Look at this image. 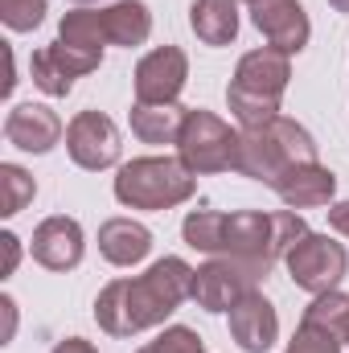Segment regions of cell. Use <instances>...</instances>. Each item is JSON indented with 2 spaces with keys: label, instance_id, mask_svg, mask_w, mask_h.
<instances>
[{
  "label": "cell",
  "instance_id": "cell-1",
  "mask_svg": "<svg viewBox=\"0 0 349 353\" xmlns=\"http://www.w3.org/2000/svg\"><path fill=\"white\" fill-rule=\"evenodd\" d=\"M181 234L193 251L206 255H230L243 263L259 267L263 275L279 263L304 234L308 222L296 210H275V214H259V210H189L181 222Z\"/></svg>",
  "mask_w": 349,
  "mask_h": 353
},
{
  "label": "cell",
  "instance_id": "cell-2",
  "mask_svg": "<svg viewBox=\"0 0 349 353\" xmlns=\"http://www.w3.org/2000/svg\"><path fill=\"white\" fill-rule=\"evenodd\" d=\"M185 300H193V267L177 255H165L144 275L111 279L94 300V321L111 337H136L165 325Z\"/></svg>",
  "mask_w": 349,
  "mask_h": 353
},
{
  "label": "cell",
  "instance_id": "cell-3",
  "mask_svg": "<svg viewBox=\"0 0 349 353\" xmlns=\"http://www.w3.org/2000/svg\"><path fill=\"white\" fill-rule=\"evenodd\" d=\"M288 79H292L288 54H279V50H271V46L243 54L239 66H235V79H230V87H226L230 115H235L243 128L271 123V119L279 115Z\"/></svg>",
  "mask_w": 349,
  "mask_h": 353
},
{
  "label": "cell",
  "instance_id": "cell-4",
  "mask_svg": "<svg viewBox=\"0 0 349 353\" xmlns=\"http://www.w3.org/2000/svg\"><path fill=\"white\" fill-rule=\"evenodd\" d=\"M317 161V140L288 115H275L271 123L259 128H243V148H239V169L235 173L275 185L279 176L296 165H312Z\"/></svg>",
  "mask_w": 349,
  "mask_h": 353
},
{
  "label": "cell",
  "instance_id": "cell-5",
  "mask_svg": "<svg viewBox=\"0 0 349 353\" xmlns=\"http://www.w3.org/2000/svg\"><path fill=\"white\" fill-rule=\"evenodd\" d=\"M197 189V173L181 157H140L115 176V201L132 210H173Z\"/></svg>",
  "mask_w": 349,
  "mask_h": 353
},
{
  "label": "cell",
  "instance_id": "cell-6",
  "mask_svg": "<svg viewBox=\"0 0 349 353\" xmlns=\"http://www.w3.org/2000/svg\"><path fill=\"white\" fill-rule=\"evenodd\" d=\"M239 148H243V132H235L226 119H218L214 111H185V123L177 132V157L193 169V173H226L239 169Z\"/></svg>",
  "mask_w": 349,
  "mask_h": 353
},
{
  "label": "cell",
  "instance_id": "cell-7",
  "mask_svg": "<svg viewBox=\"0 0 349 353\" xmlns=\"http://www.w3.org/2000/svg\"><path fill=\"white\" fill-rule=\"evenodd\" d=\"M283 263H288V275H292V283L296 288H304V292H312V296H325V292H337V283L346 279L349 271V255L341 243H333L329 234H304L288 255H283Z\"/></svg>",
  "mask_w": 349,
  "mask_h": 353
},
{
  "label": "cell",
  "instance_id": "cell-8",
  "mask_svg": "<svg viewBox=\"0 0 349 353\" xmlns=\"http://www.w3.org/2000/svg\"><path fill=\"white\" fill-rule=\"evenodd\" d=\"M259 279H267L259 267L230 259V255H214L206 267L193 271V300L206 312H230L247 292L259 288Z\"/></svg>",
  "mask_w": 349,
  "mask_h": 353
},
{
  "label": "cell",
  "instance_id": "cell-9",
  "mask_svg": "<svg viewBox=\"0 0 349 353\" xmlns=\"http://www.w3.org/2000/svg\"><path fill=\"white\" fill-rule=\"evenodd\" d=\"M66 152L79 169L99 173V169H111L123 152L119 144V128L103 115V111H79L66 128Z\"/></svg>",
  "mask_w": 349,
  "mask_h": 353
},
{
  "label": "cell",
  "instance_id": "cell-10",
  "mask_svg": "<svg viewBox=\"0 0 349 353\" xmlns=\"http://www.w3.org/2000/svg\"><path fill=\"white\" fill-rule=\"evenodd\" d=\"M251 21L267 37V46L279 50V54H288V58L300 54L308 46V33H312L308 12H304L300 0H255L251 4Z\"/></svg>",
  "mask_w": 349,
  "mask_h": 353
},
{
  "label": "cell",
  "instance_id": "cell-11",
  "mask_svg": "<svg viewBox=\"0 0 349 353\" xmlns=\"http://www.w3.org/2000/svg\"><path fill=\"white\" fill-rule=\"evenodd\" d=\"M189 79V58L177 46H161L136 66V103H177Z\"/></svg>",
  "mask_w": 349,
  "mask_h": 353
},
{
  "label": "cell",
  "instance_id": "cell-12",
  "mask_svg": "<svg viewBox=\"0 0 349 353\" xmlns=\"http://www.w3.org/2000/svg\"><path fill=\"white\" fill-rule=\"evenodd\" d=\"M83 226L74 222V218H66V214H54V218H46L37 230H33V259L41 267H50V271H74V267L83 263Z\"/></svg>",
  "mask_w": 349,
  "mask_h": 353
},
{
  "label": "cell",
  "instance_id": "cell-13",
  "mask_svg": "<svg viewBox=\"0 0 349 353\" xmlns=\"http://www.w3.org/2000/svg\"><path fill=\"white\" fill-rule=\"evenodd\" d=\"M4 140L21 152H50L62 140V119L46 103H17L4 119Z\"/></svg>",
  "mask_w": 349,
  "mask_h": 353
},
{
  "label": "cell",
  "instance_id": "cell-14",
  "mask_svg": "<svg viewBox=\"0 0 349 353\" xmlns=\"http://www.w3.org/2000/svg\"><path fill=\"white\" fill-rule=\"evenodd\" d=\"M230 337H235L247 353H263V350L275 345V337H279V316H275L271 300L263 296L259 288L247 292V296L230 308Z\"/></svg>",
  "mask_w": 349,
  "mask_h": 353
},
{
  "label": "cell",
  "instance_id": "cell-15",
  "mask_svg": "<svg viewBox=\"0 0 349 353\" xmlns=\"http://www.w3.org/2000/svg\"><path fill=\"white\" fill-rule=\"evenodd\" d=\"M271 189L279 193V201H283L288 210H312V205H329V201H333L337 176H333V169H325L321 161H312V165L288 169Z\"/></svg>",
  "mask_w": 349,
  "mask_h": 353
},
{
  "label": "cell",
  "instance_id": "cell-16",
  "mask_svg": "<svg viewBox=\"0 0 349 353\" xmlns=\"http://www.w3.org/2000/svg\"><path fill=\"white\" fill-rule=\"evenodd\" d=\"M99 251H103L107 263L132 267V263H140V259H148L152 230L140 226V222H132V218H107L99 226Z\"/></svg>",
  "mask_w": 349,
  "mask_h": 353
},
{
  "label": "cell",
  "instance_id": "cell-17",
  "mask_svg": "<svg viewBox=\"0 0 349 353\" xmlns=\"http://www.w3.org/2000/svg\"><path fill=\"white\" fill-rule=\"evenodd\" d=\"M99 29L107 46H144L152 33V12L140 0H119L111 8H99Z\"/></svg>",
  "mask_w": 349,
  "mask_h": 353
},
{
  "label": "cell",
  "instance_id": "cell-18",
  "mask_svg": "<svg viewBox=\"0 0 349 353\" xmlns=\"http://www.w3.org/2000/svg\"><path fill=\"white\" fill-rule=\"evenodd\" d=\"M189 25L206 46H230L239 37V4L235 0H193Z\"/></svg>",
  "mask_w": 349,
  "mask_h": 353
},
{
  "label": "cell",
  "instance_id": "cell-19",
  "mask_svg": "<svg viewBox=\"0 0 349 353\" xmlns=\"http://www.w3.org/2000/svg\"><path fill=\"white\" fill-rule=\"evenodd\" d=\"M185 111L189 107H177V103H136L132 107V132L144 144H177Z\"/></svg>",
  "mask_w": 349,
  "mask_h": 353
},
{
  "label": "cell",
  "instance_id": "cell-20",
  "mask_svg": "<svg viewBox=\"0 0 349 353\" xmlns=\"http://www.w3.org/2000/svg\"><path fill=\"white\" fill-rule=\"evenodd\" d=\"M58 41L103 54L107 41H103V29H99V8H74V12H66L62 25H58Z\"/></svg>",
  "mask_w": 349,
  "mask_h": 353
},
{
  "label": "cell",
  "instance_id": "cell-21",
  "mask_svg": "<svg viewBox=\"0 0 349 353\" xmlns=\"http://www.w3.org/2000/svg\"><path fill=\"white\" fill-rule=\"evenodd\" d=\"M33 193H37V185L21 165H0V214L4 218H17L33 201Z\"/></svg>",
  "mask_w": 349,
  "mask_h": 353
},
{
  "label": "cell",
  "instance_id": "cell-22",
  "mask_svg": "<svg viewBox=\"0 0 349 353\" xmlns=\"http://www.w3.org/2000/svg\"><path fill=\"white\" fill-rule=\"evenodd\" d=\"M341 337L329 329V325H321V321H308V316H300V329H296V337H292V345L283 353H341Z\"/></svg>",
  "mask_w": 349,
  "mask_h": 353
},
{
  "label": "cell",
  "instance_id": "cell-23",
  "mask_svg": "<svg viewBox=\"0 0 349 353\" xmlns=\"http://www.w3.org/2000/svg\"><path fill=\"white\" fill-rule=\"evenodd\" d=\"M46 54H50V62L74 83V79H83L90 70H99V62H103V54H94V50H79V46H66V41H54V46H46Z\"/></svg>",
  "mask_w": 349,
  "mask_h": 353
},
{
  "label": "cell",
  "instance_id": "cell-24",
  "mask_svg": "<svg viewBox=\"0 0 349 353\" xmlns=\"http://www.w3.org/2000/svg\"><path fill=\"white\" fill-rule=\"evenodd\" d=\"M0 21L12 33H29L46 21V0H0Z\"/></svg>",
  "mask_w": 349,
  "mask_h": 353
},
{
  "label": "cell",
  "instance_id": "cell-25",
  "mask_svg": "<svg viewBox=\"0 0 349 353\" xmlns=\"http://www.w3.org/2000/svg\"><path fill=\"white\" fill-rule=\"evenodd\" d=\"M29 74H33V87L46 90L50 99H62V94H70V87H74V83H70V79L50 62V54H46V50H37V54L29 58Z\"/></svg>",
  "mask_w": 349,
  "mask_h": 353
},
{
  "label": "cell",
  "instance_id": "cell-26",
  "mask_svg": "<svg viewBox=\"0 0 349 353\" xmlns=\"http://www.w3.org/2000/svg\"><path fill=\"white\" fill-rule=\"evenodd\" d=\"M136 353H206V345H201V337L193 333V329H185V325H169L157 341H148L144 350Z\"/></svg>",
  "mask_w": 349,
  "mask_h": 353
},
{
  "label": "cell",
  "instance_id": "cell-27",
  "mask_svg": "<svg viewBox=\"0 0 349 353\" xmlns=\"http://www.w3.org/2000/svg\"><path fill=\"white\" fill-rule=\"evenodd\" d=\"M0 247H4V267H0V275H12L17 263H21V239L4 230V234H0Z\"/></svg>",
  "mask_w": 349,
  "mask_h": 353
},
{
  "label": "cell",
  "instance_id": "cell-28",
  "mask_svg": "<svg viewBox=\"0 0 349 353\" xmlns=\"http://www.w3.org/2000/svg\"><path fill=\"white\" fill-rule=\"evenodd\" d=\"M325 214H329V226H333L337 234H346V239H349V201H333Z\"/></svg>",
  "mask_w": 349,
  "mask_h": 353
},
{
  "label": "cell",
  "instance_id": "cell-29",
  "mask_svg": "<svg viewBox=\"0 0 349 353\" xmlns=\"http://www.w3.org/2000/svg\"><path fill=\"white\" fill-rule=\"evenodd\" d=\"M50 353H99V350L90 341H83V337H66V341H58Z\"/></svg>",
  "mask_w": 349,
  "mask_h": 353
},
{
  "label": "cell",
  "instance_id": "cell-30",
  "mask_svg": "<svg viewBox=\"0 0 349 353\" xmlns=\"http://www.w3.org/2000/svg\"><path fill=\"white\" fill-rule=\"evenodd\" d=\"M329 4H333L337 12H349V0H329Z\"/></svg>",
  "mask_w": 349,
  "mask_h": 353
},
{
  "label": "cell",
  "instance_id": "cell-31",
  "mask_svg": "<svg viewBox=\"0 0 349 353\" xmlns=\"http://www.w3.org/2000/svg\"><path fill=\"white\" fill-rule=\"evenodd\" d=\"M247 4H255V0H247Z\"/></svg>",
  "mask_w": 349,
  "mask_h": 353
},
{
  "label": "cell",
  "instance_id": "cell-32",
  "mask_svg": "<svg viewBox=\"0 0 349 353\" xmlns=\"http://www.w3.org/2000/svg\"><path fill=\"white\" fill-rule=\"evenodd\" d=\"M79 4H87V0H79Z\"/></svg>",
  "mask_w": 349,
  "mask_h": 353
},
{
  "label": "cell",
  "instance_id": "cell-33",
  "mask_svg": "<svg viewBox=\"0 0 349 353\" xmlns=\"http://www.w3.org/2000/svg\"><path fill=\"white\" fill-rule=\"evenodd\" d=\"M346 341H349V333H346Z\"/></svg>",
  "mask_w": 349,
  "mask_h": 353
}]
</instances>
